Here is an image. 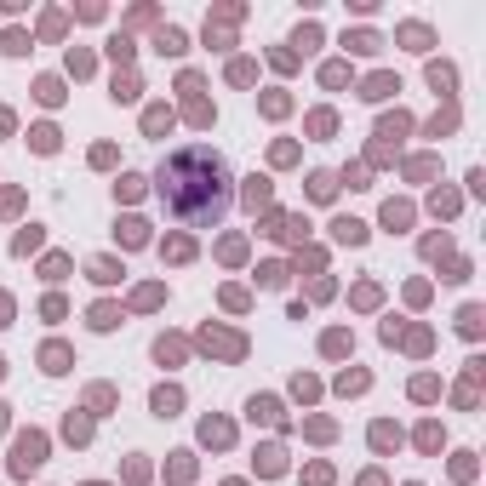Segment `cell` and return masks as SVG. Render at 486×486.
Returning a JSON list of instances; mask_svg holds the SVG:
<instances>
[{"mask_svg":"<svg viewBox=\"0 0 486 486\" xmlns=\"http://www.w3.org/2000/svg\"><path fill=\"white\" fill-rule=\"evenodd\" d=\"M166 212L178 217L184 229H212L217 217L229 212V166L224 155H212V149H178L166 166H160V178H155Z\"/></svg>","mask_w":486,"mask_h":486,"instance_id":"6da1fadb","label":"cell"},{"mask_svg":"<svg viewBox=\"0 0 486 486\" xmlns=\"http://www.w3.org/2000/svg\"><path fill=\"white\" fill-rule=\"evenodd\" d=\"M40 463H46V440H40V435H18V458H12V469L29 475V469H40Z\"/></svg>","mask_w":486,"mask_h":486,"instance_id":"7a4b0ae2","label":"cell"},{"mask_svg":"<svg viewBox=\"0 0 486 486\" xmlns=\"http://www.w3.org/2000/svg\"><path fill=\"white\" fill-rule=\"evenodd\" d=\"M160 52H184V34L178 29H160Z\"/></svg>","mask_w":486,"mask_h":486,"instance_id":"3957f363","label":"cell"},{"mask_svg":"<svg viewBox=\"0 0 486 486\" xmlns=\"http://www.w3.org/2000/svg\"><path fill=\"white\" fill-rule=\"evenodd\" d=\"M155 355H160V361H178V355H184V343H172V338H160V343H155Z\"/></svg>","mask_w":486,"mask_h":486,"instance_id":"277c9868","label":"cell"},{"mask_svg":"<svg viewBox=\"0 0 486 486\" xmlns=\"http://www.w3.org/2000/svg\"><path fill=\"white\" fill-rule=\"evenodd\" d=\"M338 235H343V241H366V229L355 224V217H343V224H338Z\"/></svg>","mask_w":486,"mask_h":486,"instance_id":"5b68a950","label":"cell"},{"mask_svg":"<svg viewBox=\"0 0 486 486\" xmlns=\"http://www.w3.org/2000/svg\"><path fill=\"white\" fill-rule=\"evenodd\" d=\"M0 423H6V418H0Z\"/></svg>","mask_w":486,"mask_h":486,"instance_id":"8992f818","label":"cell"}]
</instances>
